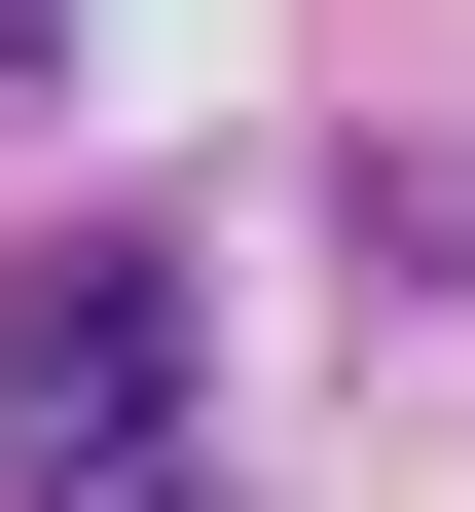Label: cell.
<instances>
[{
    "instance_id": "7a4b0ae2",
    "label": "cell",
    "mask_w": 475,
    "mask_h": 512,
    "mask_svg": "<svg viewBox=\"0 0 475 512\" xmlns=\"http://www.w3.org/2000/svg\"><path fill=\"white\" fill-rule=\"evenodd\" d=\"M37 37H74V0H0V110H37Z\"/></svg>"
},
{
    "instance_id": "6da1fadb",
    "label": "cell",
    "mask_w": 475,
    "mask_h": 512,
    "mask_svg": "<svg viewBox=\"0 0 475 512\" xmlns=\"http://www.w3.org/2000/svg\"><path fill=\"white\" fill-rule=\"evenodd\" d=\"M0 476L37 512H220L183 476V220H74L37 293H0Z\"/></svg>"
}]
</instances>
